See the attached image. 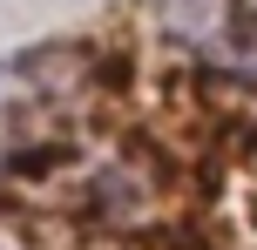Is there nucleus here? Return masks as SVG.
Returning <instances> with one entry per match:
<instances>
[{
  "mask_svg": "<svg viewBox=\"0 0 257 250\" xmlns=\"http://www.w3.org/2000/svg\"><path fill=\"white\" fill-rule=\"evenodd\" d=\"M156 14L210 68H230V75L257 81V7H244V0H163Z\"/></svg>",
  "mask_w": 257,
  "mask_h": 250,
  "instance_id": "nucleus-2",
  "label": "nucleus"
},
{
  "mask_svg": "<svg viewBox=\"0 0 257 250\" xmlns=\"http://www.w3.org/2000/svg\"><path fill=\"white\" fill-rule=\"evenodd\" d=\"M88 95V48L54 41L21 48L0 61V169L34 162L75 129V108Z\"/></svg>",
  "mask_w": 257,
  "mask_h": 250,
  "instance_id": "nucleus-1",
  "label": "nucleus"
}]
</instances>
